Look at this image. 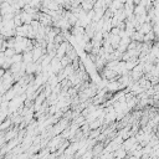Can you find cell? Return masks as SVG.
Masks as SVG:
<instances>
[{
    "label": "cell",
    "mask_w": 159,
    "mask_h": 159,
    "mask_svg": "<svg viewBox=\"0 0 159 159\" xmlns=\"http://www.w3.org/2000/svg\"><path fill=\"white\" fill-rule=\"evenodd\" d=\"M138 31L141 32V34H143V35L149 34L151 31H153V25L151 23H144V24L141 25V29H139Z\"/></svg>",
    "instance_id": "7a4b0ae2"
},
{
    "label": "cell",
    "mask_w": 159,
    "mask_h": 159,
    "mask_svg": "<svg viewBox=\"0 0 159 159\" xmlns=\"http://www.w3.org/2000/svg\"><path fill=\"white\" fill-rule=\"evenodd\" d=\"M14 122H13V118H9L6 122H4L3 124H2V129H3V132H5L6 130V128H10V126L13 124Z\"/></svg>",
    "instance_id": "277c9868"
},
{
    "label": "cell",
    "mask_w": 159,
    "mask_h": 159,
    "mask_svg": "<svg viewBox=\"0 0 159 159\" xmlns=\"http://www.w3.org/2000/svg\"><path fill=\"white\" fill-rule=\"evenodd\" d=\"M127 157H128V151H126L123 145L115 152V158L117 159H127Z\"/></svg>",
    "instance_id": "6da1fadb"
},
{
    "label": "cell",
    "mask_w": 159,
    "mask_h": 159,
    "mask_svg": "<svg viewBox=\"0 0 159 159\" xmlns=\"http://www.w3.org/2000/svg\"><path fill=\"white\" fill-rule=\"evenodd\" d=\"M155 91H159V83H158V85L155 86Z\"/></svg>",
    "instance_id": "5b68a950"
},
{
    "label": "cell",
    "mask_w": 159,
    "mask_h": 159,
    "mask_svg": "<svg viewBox=\"0 0 159 159\" xmlns=\"http://www.w3.org/2000/svg\"><path fill=\"white\" fill-rule=\"evenodd\" d=\"M21 15V19H23V21H24V24H29V25H31V23L34 21V16L31 15V14H29V13H21L20 14Z\"/></svg>",
    "instance_id": "3957f363"
}]
</instances>
